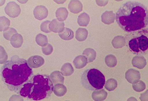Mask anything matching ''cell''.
Listing matches in <instances>:
<instances>
[{"mask_svg": "<svg viewBox=\"0 0 148 101\" xmlns=\"http://www.w3.org/2000/svg\"><path fill=\"white\" fill-rule=\"evenodd\" d=\"M1 78L10 91L17 93L33 75L27 61L14 56L1 68Z\"/></svg>", "mask_w": 148, "mask_h": 101, "instance_id": "1", "label": "cell"}, {"mask_svg": "<svg viewBox=\"0 0 148 101\" xmlns=\"http://www.w3.org/2000/svg\"><path fill=\"white\" fill-rule=\"evenodd\" d=\"M115 15L118 25L128 33L140 30L148 25V9L141 3L127 2L119 8Z\"/></svg>", "mask_w": 148, "mask_h": 101, "instance_id": "2", "label": "cell"}, {"mask_svg": "<svg viewBox=\"0 0 148 101\" xmlns=\"http://www.w3.org/2000/svg\"><path fill=\"white\" fill-rule=\"evenodd\" d=\"M53 84L47 75L37 74L25 83L17 94L33 101L48 99L53 92Z\"/></svg>", "mask_w": 148, "mask_h": 101, "instance_id": "3", "label": "cell"}, {"mask_svg": "<svg viewBox=\"0 0 148 101\" xmlns=\"http://www.w3.org/2000/svg\"><path fill=\"white\" fill-rule=\"evenodd\" d=\"M105 82V76L96 69L85 70L81 78L82 86L87 90L92 91L103 88Z\"/></svg>", "mask_w": 148, "mask_h": 101, "instance_id": "4", "label": "cell"}, {"mask_svg": "<svg viewBox=\"0 0 148 101\" xmlns=\"http://www.w3.org/2000/svg\"><path fill=\"white\" fill-rule=\"evenodd\" d=\"M20 6L15 2H10L5 8V12L10 18H15L21 13Z\"/></svg>", "mask_w": 148, "mask_h": 101, "instance_id": "5", "label": "cell"}, {"mask_svg": "<svg viewBox=\"0 0 148 101\" xmlns=\"http://www.w3.org/2000/svg\"><path fill=\"white\" fill-rule=\"evenodd\" d=\"M48 14V9L43 5H38L36 6L33 10L34 17L38 20H42L47 18Z\"/></svg>", "mask_w": 148, "mask_h": 101, "instance_id": "6", "label": "cell"}, {"mask_svg": "<svg viewBox=\"0 0 148 101\" xmlns=\"http://www.w3.org/2000/svg\"><path fill=\"white\" fill-rule=\"evenodd\" d=\"M140 73L139 71L134 69H130L125 73V78L130 83L137 82L140 79Z\"/></svg>", "mask_w": 148, "mask_h": 101, "instance_id": "7", "label": "cell"}, {"mask_svg": "<svg viewBox=\"0 0 148 101\" xmlns=\"http://www.w3.org/2000/svg\"><path fill=\"white\" fill-rule=\"evenodd\" d=\"M27 63L31 68H38L43 66L45 63L44 58L40 56H32L29 58Z\"/></svg>", "mask_w": 148, "mask_h": 101, "instance_id": "8", "label": "cell"}, {"mask_svg": "<svg viewBox=\"0 0 148 101\" xmlns=\"http://www.w3.org/2000/svg\"><path fill=\"white\" fill-rule=\"evenodd\" d=\"M68 8L71 13L76 14L83 10V5L79 1L72 0L69 3Z\"/></svg>", "mask_w": 148, "mask_h": 101, "instance_id": "9", "label": "cell"}, {"mask_svg": "<svg viewBox=\"0 0 148 101\" xmlns=\"http://www.w3.org/2000/svg\"><path fill=\"white\" fill-rule=\"evenodd\" d=\"M101 18L103 23L109 25L114 22L116 15L112 11H106L102 13Z\"/></svg>", "mask_w": 148, "mask_h": 101, "instance_id": "10", "label": "cell"}, {"mask_svg": "<svg viewBox=\"0 0 148 101\" xmlns=\"http://www.w3.org/2000/svg\"><path fill=\"white\" fill-rule=\"evenodd\" d=\"M64 28V23L60 22L57 19H54L51 21L49 24V30L54 33L61 32Z\"/></svg>", "mask_w": 148, "mask_h": 101, "instance_id": "11", "label": "cell"}, {"mask_svg": "<svg viewBox=\"0 0 148 101\" xmlns=\"http://www.w3.org/2000/svg\"><path fill=\"white\" fill-rule=\"evenodd\" d=\"M132 63L134 67L139 69H143L147 65L146 58L142 56H136L132 59Z\"/></svg>", "mask_w": 148, "mask_h": 101, "instance_id": "12", "label": "cell"}, {"mask_svg": "<svg viewBox=\"0 0 148 101\" xmlns=\"http://www.w3.org/2000/svg\"><path fill=\"white\" fill-rule=\"evenodd\" d=\"M108 93L104 89L94 90L92 94V99L95 101H104L107 98Z\"/></svg>", "mask_w": 148, "mask_h": 101, "instance_id": "13", "label": "cell"}, {"mask_svg": "<svg viewBox=\"0 0 148 101\" xmlns=\"http://www.w3.org/2000/svg\"><path fill=\"white\" fill-rule=\"evenodd\" d=\"M50 79L53 84L56 85L58 83L63 84L64 81V76L58 71H54L50 75Z\"/></svg>", "mask_w": 148, "mask_h": 101, "instance_id": "14", "label": "cell"}, {"mask_svg": "<svg viewBox=\"0 0 148 101\" xmlns=\"http://www.w3.org/2000/svg\"><path fill=\"white\" fill-rule=\"evenodd\" d=\"M73 63L75 68L77 69L84 68L88 63L86 58L83 55H79L76 57L73 61Z\"/></svg>", "mask_w": 148, "mask_h": 101, "instance_id": "15", "label": "cell"}, {"mask_svg": "<svg viewBox=\"0 0 148 101\" xmlns=\"http://www.w3.org/2000/svg\"><path fill=\"white\" fill-rule=\"evenodd\" d=\"M82 55L85 56L87 61V63H92L95 60L97 56L96 50L93 48H87L85 49Z\"/></svg>", "mask_w": 148, "mask_h": 101, "instance_id": "16", "label": "cell"}, {"mask_svg": "<svg viewBox=\"0 0 148 101\" xmlns=\"http://www.w3.org/2000/svg\"><path fill=\"white\" fill-rule=\"evenodd\" d=\"M23 39L21 34H16L13 36L10 40V44L15 48H19L23 45Z\"/></svg>", "mask_w": 148, "mask_h": 101, "instance_id": "17", "label": "cell"}, {"mask_svg": "<svg viewBox=\"0 0 148 101\" xmlns=\"http://www.w3.org/2000/svg\"><path fill=\"white\" fill-rule=\"evenodd\" d=\"M54 94L58 97L63 96L66 94L67 88L62 83H58L55 85L53 87Z\"/></svg>", "mask_w": 148, "mask_h": 101, "instance_id": "18", "label": "cell"}, {"mask_svg": "<svg viewBox=\"0 0 148 101\" xmlns=\"http://www.w3.org/2000/svg\"><path fill=\"white\" fill-rule=\"evenodd\" d=\"M111 43L114 48H122L125 46V44H126L125 38L122 36H116L113 38Z\"/></svg>", "mask_w": 148, "mask_h": 101, "instance_id": "19", "label": "cell"}, {"mask_svg": "<svg viewBox=\"0 0 148 101\" xmlns=\"http://www.w3.org/2000/svg\"><path fill=\"white\" fill-rule=\"evenodd\" d=\"M59 36L64 40H70L74 37V32L70 28H64L59 33Z\"/></svg>", "mask_w": 148, "mask_h": 101, "instance_id": "20", "label": "cell"}, {"mask_svg": "<svg viewBox=\"0 0 148 101\" xmlns=\"http://www.w3.org/2000/svg\"><path fill=\"white\" fill-rule=\"evenodd\" d=\"M88 30L83 28H79L75 33V38L77 40L82 42L87 39Z\"/></svg>", "mask_w": 148, "mask_h": 101, "instance_id": "21", "label": "cell"}, {"mask_svg": "<svg viewBox=\"0 0 148 101\" xmlns=\"http://www.w3.org/2000/svg\"><path fill=\"white\" fill-rule=\"evenodd\" d=\"M68 15V11L64 7H60L56 11V17L58 20L63 22L66 20Z\"/></svg>", "mask_w": 148, "mask_h": 101, "instance_id": "22", "label": "cell"}, {"mask_svg": "<svg viewBox=\"0 0 148 101\" xmlns=\"http://www.w3.org/2000/svg\"><path fill=\"white\" fill-rule=\"evenodd\" d=\"M138 40V46L140 50L145 52L148 48V38L145 35H141L137 38Z\"/></svg>", "mask_w": 148, "mask_h": 101, "instance_id": "23", "label": "cell"}, {"mask_svg": "<svg viewBox=\"0 0 148 101\" xmlns=\"http://www.w3.org/2000/svg\"><path fill=\"white\" fill-rule=\"evenodd\" d=\"M90 21L89 16L87 13H83L80 14L77 18V23L81 26H87Z\"/></svg>", "mask_w": 148, "mask_h": 101, "instance_id": "24", "label": "cell"}, {"mask_svg": "<svg viewBox=\"0 0 148 101\" xmlns=\"http://www.w3.org/2000/svg\"><path fill=\"white\" fill-rule=\"evenodd\" d=\"M74 69L70 63H66L61 67L60 72L64 76H69L71 75L74 72Z\"/></svg>", "mask_w": 148, "mask_h": 101, "instance_id": "25", "label": "cell"}, {"mask_svg": "<svg viewBox=\"0 0 148 101\" xmlns=\"http://www.w3.org/2000/svg\"><path fill=\"white\" fill-rule=\"evenodd\" d=\"M105 63L106 65L110 68H113L116 66L118 63L117 59L115 56L110 54L106 56L105 57Z\"/></svg>", "mask_w": 148, "mask_h": 101, "instance_id": "26", "label": "cell"}, {"mask_svg": "<svg viewBox=\"0 0 148 101\" xmlns=\"http://www.w3.org/2000/svg\"><path fill=\"white\" fill-rule=\"evenodd\" d=\"M104 86L108 91H113L118 87V81L114 78H110L105 82Z\"/></svg>", "mask_w": 148, "mask_h": 101, "instance_id": "27", "label": "cell"}, {"mask_svg": "<svg viewBox=\"0 0 148 101\" xmlns=\"http://www.w3.org/2000/svg\"><path fill=\"white\" fill-rule=\"evenodd\" d=\"M10 20L5 16L1 17L0 18V31H5L7 30L10 26Z\"/></svg>", "mask_w": 148, "mask_h": 101, "instance_id": "28", "label": "cell"}, {"mask_svg": "<svg viewBox=\"0 0 148 101\" xmlns=\"http://www.w3.org/2000/svg\"><path fill=\"white\" fill-rule=\"evenodd\" d=\"M36 41L38 45L42 47L48 44V39L47 36L42 34H39L36 36Z\"/></svg>", "mask_w": 148, "mask_h": 101, "instance_id": "29", "label": "cell"}, {"mask_svg": "<svg viewBox=\"0 0 148 101\" xmlns=\"http://www.w3.org/2000/svg\"><path fill=\"white\" fill-rule=\"evenodd\" d=\"M132 87L135 91L139 92L145 90L146 87V84L143 81L139 80L135 83H133Z\"/></svg>", "mask_w": 148, "mask_h": 101, "instance_id": "30", "label": "cell"}, {"mask_svg": "<svg viewBox=\"0 0 148 101\" xmlns=\"http://www.w3.org/2000/svg\"><path fill=\"white\" fill-rule=\"evenodd\" d=\"M16 34H17V31L14 28H10L4 32L3 36L6 40L10 41L12 37Z\"/></svg>", "mask_w": 148, "mask_h": 101, "instance_id": "31", "label": "cell"}, {"mask_svg": "<svg viewBox=\"0 0 148 101\" xmlns=\"http://www.w3.org/2000/svg\"><path fill=\"white\" fill-rule=\"evenodd\" d=\"M129 46L130 49L136 53H138L140 50L139 48L138 40L137 38H133L129 42Z\"/></svg>", "mask_w": 148, "mask_h": 101, "instance_id": "32", "label": "cell"}, {"mask_svg": "<svg viewBox=\"0 0 148 101\" xmlns=\"http://www.w3.org/2000/svg\"><path fill=\"white\" fill-rule=\"evenodd\" d=\"M1 55H0V63L1 64H4L8 61V55L7 52L5 51V49L3 48L2 46H1Z\"/></svg>", "mask_w": 148, "mask_h": 101, "instance_id": "33", "label": "cell"}, {"mask_svg": "<svg viewBox=\"0 0 148 101\" xmlns=\"http://www.w3.org/2000/svg\"><path fill=\"white\" fill-rule=\"evenodd\" d=\"M51 22V21L49 20L45 21L43 22L40 26L41 31H42L44 33H50L51 32L49 30V24Z\"/></svg>", "mask_w": 148, "mask_h": 101, "instance_id": "34", "label": "cell"}, {"mask_svg": "<svg viewBox=\"0 0 148 101\" xmlns=\"http://www.w3.org/2000/svg\"><path fill=\"white\" fill-rule=\"evenodd\" d=\"M42 52L45 55H51L53 51V47L51 44H47L46 46H43L42 48Z\"/></svg>", "mask_w": 148, "mask_h": 101, "instance_id": "35", "label": "cell"}, {"mask_svg": "<svg viewBox=\"0 0 148 101\" xmlns=\"http://www.w3.org/2000/svg\"><path fill=\"white\" fill-rule=\"evenodd\" d=\"M21 96H16L13 95L10 99L9 101H23V99Z\"/></svg>", "mask_w": 148, "mask_h": 101, "instance_id": "36", "label": "cell"}, {"mask_svg": "<svg viewBox=\"0 0 148 101\" xmlns=\"http://www.w3.org/2000/svg\"><path fill=\"white\" fill-rule=\"evenodd\" d=\"M96 2L97 3V5L99 6H105V5H107L108 1H96Z\"/></svg>", "mask_w": 148, "mask_h": 101, "instance_id": "37", "label": "cell"}]
</instances>
